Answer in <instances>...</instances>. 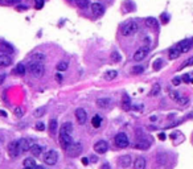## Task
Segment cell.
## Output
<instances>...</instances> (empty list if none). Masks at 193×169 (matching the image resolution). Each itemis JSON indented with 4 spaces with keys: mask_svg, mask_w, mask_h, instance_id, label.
Listing matches in <instances>:
<instances>
[{
    "mask_svg": "<svg viewBox=\"0 0 193 169\" xmlns=\"http://www.w3.org/2000/svg\"><path fill=\"white\" fill-rule=\"evenodd\" d=\"M28 70L35 78H41L45 73V67L41 62H36V61H32L28 65Z\"/></svg>",
    "mask_w": 193,
    "mask_h": 169,
    "instance_id": "obj_1",
    "label": "cell"
},
{
    "mask_svg": "<svg viewBox=\"0 0 193 169\" xmlns=\"http://www.w3.org/2000/svg\"><path fill=\"white\" fill-rule=\"evenodd\" d=\"M139 26H138V23L134 20H130L127 21L126 24H123V26H122V36H124V37H128V36H134L138 32Z\"/></svg>",
    "mask_w": 193,
    "mask_h": 169,
    "instance_id": "obj_2",
    "label": "cell"
},
{
    "mask_svg": "<svg viewBox=\"0 0 193 169\" xmlns=\"http://www.w3.org/2000/svg\"><path fill=\"white\" fill-rule=\"evenodd\" d=\"M43 160H44V163H45L46 165H54V164L58 161V153H57V151H54V149H50V151H48L45 155H44Z\"/></svg>",
    "mask_w": 193,
    "mask_h": 169,
    "instance_id": "obj_3",
    "label": "cell"
},
{
    "mask_svg": "<svg viewBox=\"0 0 193 169\" xmlns=\"http://www.w3.org/2000/svg\"><path fill=\"white\" fill-rule=\"evenodd\" d=\"M114 143H115V145L118 148H126V147H128L130 141H128V138H127L126 134L119 132V134H116L115 138H114Z\"/></svg>",
    "mask_w": 193,
    "mask_h": 169,
    "instance_id": "obj_4",
    "label": "cell"
},
{
    "mask_svg": "<svg viewBox=\"0 0 193 169\" xmlns=\"http://www.w3.org/2000/svg\"><path fill=\"white\" fill-rule=\"evenodd\" d=\"M82 149H84V147H82L81 143H72L66 148V152H68V155L72 156V157H77L78 155L82 153Z\"/></svg>",
    "mask_w": 193,
    "mask_h": 169,
    "instance_id": "obj_5",
    "label": "cell"
},
{
    "mask_svg": "<svg viewBox=\"0 0 193 169\" xmlns=\"http://www.w3.org/2000/svg\"><path fill=\"white\" fill-rule=\"evenodd\" d=\"M148 53H150V48H148V45L141 46V48H139L138 50L135 52V54H134V61L140 62V61H143L144 58L147 57Z\"/></svg>",
    "mask_w": 193,
    "mask_h": 169,
    "instance_id": "obj_6",
    "label": "cell"
},
{
    "mask_svg": "<svg viewBox=\"0 0 193 169\" xmlns=\"http://www.w3.org/2000/svg\"><path fill=\"white\" fill-rule=\"evenodd\" d=\"M7 151H8V155H9V157H11V159L17 157L19 153H20V149H19V141L17 140L11 141V143L8 144Z\"/></svg>",
    "mask_w": 193,
    "mask_h": 169,
    "instance_id": "obj_7",
    "label": "cell"
},
{
    "mask_svg": "<svg viewBox=\"0 0 193 169\" xmlns=\"http://www.w3.org/2000/svg\"><path fill=\"white\" fill-rule=\"evenodd\" d=\"M72 143H73L72 135L65 134V132H60V144H61V147H62V148L66 149Z\"/></svg>",
    "mask_w": 193,
    "mask_h": 169,
    "instance_id": "obj_8",
    "label": "cell"
},
{
    "mask_svg": "<svg viewBox=\"0 0 193 169\" xmlns=\"http://www.w3.org/2000/svg\"><path fill=\"white\" fill-rule=\"evenodd\" d=\"M94 151L97 152V153H99V155L106 153V152L109 151V144H107V141H105V140L97 141V143L94 144Z\"/></svg>",
    "mask_w": 193,
    "mask_h": 169,
    "instance_id": "obj_9",
    "label": "cell"
},
{
    "mask_svg": "<svg viewBox=\"0 0 193 169\" xmlns=\"http://www.w3.org/2000/svg\"><path fill=\"white\" fill-rule=\"evenodd\" d=\"M74 115H75V119H77L78 124H85L86 123L87 114H86V111H85L84 108H77L75 112H74Z\"/></svg>",
    "mask_w": 193,
    "mask_h": 169,
    "instance_id": "obj_10",
    "label": "cell"
},
{
    "mask_svg": "<svg viewBox=\"0 0 193 169\" xmlns=\"http://www.w3.org/2000/svg\"><path fill=\"white\" fill-rule=\"evenodd\" d=\"M192 40H183V41H180L179 44H176L177 45V48L180 49V52H181V54L183 53H187V52H189V49L192 48Z\"/></svg>",
    "mask_w": 193,
    "mask_h": 169,
    "instance_id": "obj_11",
    "label": "cell"
},
{
    "mask_svg": "<svg viewBox=\"0 0 193 169\" xmlns=\"http://www.w3.org/2000/svg\"><path fill=\"white\" fill-rule=\"evenodd\" d=\"M131 163H132V157L130 155H124V156H121L118 159V165L122 166V168H128L131 166Z\"/></svg>",
    "mask_w": 193,
    "mask_h": 169,
    "instance_id": "obj_12",
    "label": "cell"
},
{
    "mask_svg": "<svg viewBox=\"0 0 193 169\" xmlns=\"http://www.w3.org/2000/svg\"><path fill=\"white\" fill-rule=\"evenodd\" d=\"M17 141H19V149H20V153L21 152H28L29 149H31V147L33 145L29 139H20V140H17Z\"/></svg>",
    "mask_w": 193,
    "mask_h": 169,
    "instance_id": "obj_13",
    "label": "cell"
},
{
    "mask_svg": "<svg viewBox=\"0 0 193 169\" xmlns=\"http://www.w3.org/2000/svg\"><path fill=\"white\" fill-rule=\"evenodd\" d=\"M105 11L103 6H102L101 3H93L91 4V12L93 15H95V16H99V15H102Z\"/></svg>",
    "mask_w": 193,
    "mask_h": 169,
    "instance_id": "obj_14",
    "label": "cell"
},
{
    "mask_svg": "<svg viewBox=\"0 0 193 169\" xmlns=\"http://www.w3.org/2000/svg\"><path fill=\"white\" fill-rule=\"evenodd\" d=\"M146 165H147V161H146L144 157H141V156L136 157L135 163H134V168L135 169H146Z\"/></svg>",
    "mask_w": 193,
    "mask_h": 169,
    "instance_id": "obj_15",
    "label": "cell"
},
{
    "mask_svg": "<svg viewBox=\"0 0 193 169\" xmlns=\"http://www.w3.org/2000/svg\"><path fill=\"white\" fill-rule=\"evenodd\" d=\"M110 104H111V99L110 98H99V99H97V106L99 108H107Z\"/></svg>",
    "mask_w": 193,
    "mask_h": 169,
    "instance_id": "obj_16",
    "label": "cell"
},
{
    "mask_svg": "<svg viewBox=\"0 0 193 169\" xmlns=\"http://www.w3.org/2000/svg\"><path fill=\"white\" fill-rule=\"evenodd\" d=\"M181 56V52H180V49L177 48V45L172 46L169 49V60H177V58Z\"/></svg>",
    "mask_w": 193,
    "mask_h": 169,
    "instance_id": "obj_17",
    "label": "cell"
},
{
    "mask_svg": "<svg viewBox=\"0 0 193 169\" xmlns=\"http://www.w3.org/2000/svg\"><path fill=\"white\" fill-rule=\"evenodd\" d=\"M122 108H123L124 111L131 110V99L128 95H123V98H122Z\"/></svg>",
    "mask_w": 193,
    "mask_h": 169,
    "instance_id": "obj_18",
    "label": "cell"
},
{
    "mask_svg": "<svg viewBox=\"0 0 193 169\" xmlns=\"http://www.w3.org/2000/svg\"><path fill=\"white\" fill-rule=\"evenodd\" d=\"M12 63V60L7 54H0V67H7Z\"/></svg>",
    "mask_w": 193,
    "mask_h": 169,
    "instance_id": "obj_19",
    "label": "cell"
},
{
    "mask_svg": "<svg viewBox=\"0 0 193 169\" xmlns=\"http://www.w3.org/2000/svg\"><path fill=\"white\" fill-rule=\"evenodd\" d=\"M60 132H65V134L72 135V132H73V124L70 123V122H68V123H63L62 126L60 127Z\"/></svg>",
    "mask_w": 193,
    "mask_h": 169,
    "instance_id": "obj_20",
    "label": "cell"
},
{
    "mask_svg": "<svg viewBox=\"0 0 193 169\" xmlns=\"http://www.w3.org/2000/svg\"><path fill=\"white\" fill-rule=\"evenodd\" d=\"M29 151H31V153L35 156V157H37V156L41 155V152H43V147L38 145V144H33V145L31 147V149H29Z\"/></svg>",
    "mask_w": 193,
    "mask_h": 169,
    "instance_id": "obj_21",
    "label": "cell"
},
{
    "mask_svg": "<svg viewBox=\"0 0 193 169\" xmlns=\"http://www.w3.org/2000/svg\"><path fill=\"white\" fill-rule=\"evenodd\" d=\"M23 165H24V168H29V169H35L36 166V160L35 159H31V157H28V159H25V160L23 161Z\"/></svg>",
    "mask_w": 193,
    "mask_h": 169,
    "instance_id": "obj_22",
    "label": "cell"
},
{
    "mask_svg": "<svg viewBox=\"0 0 193 169\" xmlns=\"http://www.w3.org/2000/svg\"><path fill=\"white\" fill-rule=\"evenodd\" d=\"M0 52L1 53H13V48L7 42H0Z\"/></svg>",
    "mask_w": 193,
    "mask_h": 169,
    "instance_id": "obj_23",
    "label": "cell"
},
{
    "mask_svg": "<svg viewBox=\"0 0 193 169\" xmlns=\"http://www.w3.org/2000/svg\"><path fill=\"white\" fill-rule=\"evenodd\" d=\"M144 23H146V25H147L148 28H153V29L157 28V20H156L155 17H147Z\"/></svg>",
    "mask_w": 193,
    "mask_h": 169,
    "instance_id": "obj_24",
    "label": "cell"
},
{
    "mask_svg": "<svg viewBox=\"0 0 193 169\" xmlns=\"http://www.w3.org/2000/svg\"><path fill=\"white\" fill-rule=\"evenodd\" d=\"M26 72V67L24 63H19L17 66H16V69L13 70V74H17V75H24Z\"/></svg>",
    "mask_w": 193,
    "mask_h": 169,
    "instance_id": "obj_25",
    "label": "cell"
},
{
    "mask_svg": "<svg viewBox=\"0 0 193 169\" xmlns=\"http://www.w3.org/2000/svg\"><path fill=\"white\" fill-rule=\"evenodd\" d=\"M102 124V118L99 116V115H94L91 119V126L94 127V128H99Z\"/></svg>",
    "mask_w": 193,
    "mask_h": 169,
    "instance_id": "obj_26",
    "label": "cell"
},
{
    "mask_svg": "<svg viewBox=\"0 0 193 169\" xmlns=\"http://www.w3.org/2000/svg\"><path fill=\"white\" fill-rule=\"evenodd\" d=\"M31 60L32 61H36V62H43L44 60H45V54L44 53H33V54L31 56Z\"/></svg>",
    "mask_w": 193,
    "mask_h": 169,
    "instance_id": "obj_27",
    "label": "cell"
},
{
    "mask_svg": "<svg viewBox=\"0 0 193 169\" xmlns=\"http://www.w3.org/2000/svg\"><path fill=\"white\" fill-rule=\"evenodd\" d=\"M160 90H162L160 85H159V83H155V85L152 86V89H151V91H150V97H156V95H159Z\"/></svg>",
    "mask_w": 193,
    "mask_h": 169,
    "instance_id": "obj_28",
    "label": "cell"
},
{
    "mask_svg": "<svg viewBox=\"0 0 193 169\" xmlns=\"http://www.w3.org/2000/svg\"><path fill=\"white\" fill-rule=\"evenodd\" d=\"M57 127H58L57 120H56V119H50V122H49V131H50V134L54 135L56 131H57Z\"/></svg>",
    "mask_w": 193,
    "mask_h": 169,
    "instance_id": "obj_29",
    "label": "cell"
},
{
    "mask_svg": "<svg viewBox=\"0 0 193 169\" xmlns=\"http://www.w3.org/2000/svg\"><path fill=\"white\" fill-rule=\"evenodd\" d=\"M45 111H46V107H38V108H36L35 111H33V116L35 118H41V116H44V114H45Z\"/></svg>",
    "mask_w": 193,
    "mask_h": 169,
    "instance_id": "obj_30",
    "label": "cell"
},
{
    "mask_svg": "<svg viewBox=\"0 0 193 169\" xmlns=\"http://www.w3.org/2000/svg\"><path fill=\"white\" fill-rule=\"evenodd\" d=\"M116 77H118V72H116V70H109V72L106 73V75H105V78H106L107 81H112Z\"/></svg>",
    "mask_w": 193,
    "mask_h": 169,
    "instance_id": "obj_31",
    "label": "cell"
},
{
    "mask_svg": "<svg viewBox=\"0 0 193 169\" xmlns=\"http://www.w3.org/2000/svg\"><path fill=\"white\" fill-rule=\"evenodd\" d=\"M144 72V67L141 65H135L132 66V69H131V73L132 74H141Z\"/></svg>",
    "mask_w": 193,
    "mask_h": 169,
    "instance_id": "obj_32",
    "label": "cell"
},
{
    "mask_svg": "<svg viewBox=\"0 0 193 169\" xmlns=\"http://www.w3.org/2000/svg\"><path fill=\"white\" fill-rule=\"evenodd\" d=\"M68 67H69V63L65 62V61H61L60 63H57V70L58 72H65Z\"/></svg>",
    "mask_w": 193,
    "mask_h": 169,
    "instance_id": "obj_33",
    "label": "cell"
},
{
    "mask_svg": "<svg viewBox=\"0 0 193 169\" xmlns=\"http://www.w3.org/2000/svg\"><path fill=\"white\" fill-rule=\"evenodd\" d=\"M111 61L112 62H121L122 61V56L118 52H112L111 53Z\"/></svg>",
    "mask_w": 193,
    "mask_h": 169,
    "instance_id": "obj_34",
    "label": "cell"
},
{
    "mask_svg": "<svg viewBox=\"0 0 193 169\" xmlns=\"http://www.w3.org/2000/svg\"><path fill=\"white\" fill-rule=\"evenodd\" d=\"M162 66H163V60H162V58H157V60L153 62V69H155L156 72H159V70L162 69Z\"/></svg>",
    "mask_w": 193,
    "mask_h": 169,
    "instance_id": "obj_35",
    "label": "cell"
},
{
    "mask_svg": "<svg viewBox=\"0 0 193 169\" xmlns=\"http://www.w3.org/2000/svg\"><path fill=\"white\" fill-rule=\"evenodd\" d=\"M77 6L79 8H87L89 7V0H77Z\"/></svg>",
    "mask_w": 193,
    "mask_h": 169,
    "instance_id": "obj_36",
    "label": "cell"
},
{
    "mask_svg": "<svg viewBox=\"0 0 193 169\" xmlns=\"http://www.w3.org/2000/svg\"><path fill=\"white\" fill-rule=\"evenodd\" d=\"M136 149H148V147H150V144L146 143V141H141V143H138L136 144Z\"/></svg>",
    "mask_w": 193,
    "mask_h": 169,
    "instance_id": "obj_37",
    "label": "cell"
},
{
    "mask_svg": "<svg viewBox=\"0 0 193 169\" xmlns=\"http://www.w3.org/2000/svg\"><path fill=\"white\" fill-rule=\"evenodd\" d=\"M179 104H181V106H184V104H188V102H189V99H188L187 97H180L179 99L176 100Z\"/></svg>",
    "mask_w": 193,
    "mask_h": 169,
    "instance_id": "obj_38",
    "label": "cell"
},
{
    "mask_svg": "<svg viewBox=\"0 0 193 169\" xmlns=\"http://www.w3.org/2000/svg\"><path fill=\"white\" fill-rule=\"evenodd\" d=\"M190 65H193V57H190V58H188L187 61H184V63L180 66V69H184V67H187V66H190Z\"/></svg>",
    "mask_w": 193,
    "mask_h": 169,
    "instance_id": "obj_39",
    "label": "cell"
},
{
    "mask_svg": "<svg viewBox=\"0 0 193 169\" xmlns=\"http://www.w3.org/2000/svg\"><path fill=\"white\" fill-rule=\"evenodd\" d=\"M44 3H45V0H35V8L41 9L44 7Z\"/></svg>",
    "mask_w": 193,
    "mask_h": 169,
    "instance_id": "obj_40",
    "label": "cell"
},
{
    "mask_svg": "<svg viewBox=\"0 0 193 169\" xmlns=\"http://www.w3.org/2000/svg\"><path fill=\"white\" fill-rule=\"evenodd\" d=\"M15 115H16V116L17 118H21L24 115V111H23V108H20V107H16V108H15Z\"/></svg>",
    "mask_w": 193,
    "mask_h": 169,
    "instance_id": "obj_41",
    "label": "cell"
},
{
    "mask_svg": "<svg viewBox=\"0 0 193 169\" xmlns=\"http://www.w3.org/2000/svg\"><path fill=\"white\" fill-rule=\"evenodd\" d=\"M169 97L172 98V99L177 100V99H179V98H180V94H179V92H177V91H171V92H169Z\"/></svg>",
    "mask_w": 193,
    "mask_h": 169,
    "instance_id": "obj_42",
    "label": "cell"
},
{
    "mask_svg": "<svg viewBox=\"0 0 193 169\" xmlns=\"http://www.w3.org/2000/svg\"><path fill=\"white\" fill-rule=\"evenodd\" d=\"M35 128L37 129V131H44V129H45V124H44V123H37Z\"/></svg>",
    "mask_w": 193,
    "mask_h": 169,
    "instance_id": "obj_43",
    "label": "cell"
},
{
    "mask_svg": "<svg viewBox=\"0 0 193 169\" xmlns=\"http://www.w3.org/2000/svg\"><path fill=\"white\" fill-rule=\"evenodd\" d=\"M26 9H28L26 6H17L16 7V11H19V12H24V11H26Z\"/></svg>",
    "mask_w": 193,
    "mask_h": 169,
    "instance_id": "obj_44",
    "label": "cell"
},
{
    "mask_svg": "<svg viewBox=\"0 0 193 169\" xmlns=\"http://www.w3.org/2000/svg\"><path fill=\"white\" fill-rule=\"evenodd\" d=\"M180 82H181V79H180L179 77L173 78V81H172V83H173V85H175V86H179V85H180Z\"/></svg>",
    "mask_w": 193,
    "mask_h": 169,
    "instance_id": "obj_45",
    "label": "cell"
},
{
    "mask_svg": "<svg viewBox=\"0 0 193 169\" xmlns=\"http://www.w3.org/2000/svg\"><path fill=\"white\" fill-rule=\"evenodd\" d=\"M101 169H111V166H110V164H109V163H105V164H102Z\"/></svg>",
    "mask_w": 193,
    "mask_h": 169,
    "instance_id": "obj_46",
    "label": "cell"
},
{
    "mask_svg": "<svg viewBox=\"0 0 193 169\" xmlns=\"http://www.w3.org/2000/svg\"><path fill=\"white\" fill-rule=\"evenodd\" d=\"M7 4H16V3H20V0H6Z\"/></svg>",
    "mask_w": 193,
    "mask_h": 169,
    "instance_id": "obj_47",
    "label": "cell"
},
{
    "mask_svg": "<svg viewBox=\"0 0 193 169\" xmlns=\"http://www.w3.org/2000/svg\"><path fill=\"white\" fill-rule=\"evenodd\" d=\"M183 81H184V82H189V81H190L189 74H184V77H183Z\"/></svg>",
    "mask_w": 193,
    "mask_h": 169,
    "instance_id": "obj_48",
    "label": "cell"
},
{
    "mask_svg": "<svg viewBox=\"0 0 193 169\" xmlns=\"http://www.w3.org/2000/svg\"><path fill=\"white\" fill-rule=\"evenodd\" d=\"M82 164H84V165H87V164H89V159L84 157V159H82Z\"/></svg>",
    "mask_w": 193,
    "mask_h": 169,
    "instance_id": "obj_49",
    "label": "cell"
},
{
    "mask_svg": "<svg viewBox=\"0 0 193 169\" xmlns=\"http://www.w3.org/2000/svg\"><path fill=\"white\" fill-rule=\"evenodd\" d=\"M56 79H57L58 82H61V81H62V75H61V74H56Z\"/></svg>",
    "mask_w": 193,
    "mask_h": 169,
    "instance_id": "obj_50",
    "label": "cell"
},
{
    "mask_svg": "<svg viewBox=\"0 0 193 169\" xmlns=\"http://www.w3.org/2000/svg\"><path fill=\"white\" fill-rule=\"evenodd\" d=\"M162 19L164 20V23H167V21H168V16H167V15H162Z\"/></svg>",
    "mask_w": 193,
    "mask_h": 169,
    "instance_id": "obj_51",
    "label": "cell"
},
{
    "mask_svg": "<svg viewBox=\"0 0 193 169\" xmlns=\"http://www.w3.org/2000/svg\"><path fill=\"white\" fill-rule=\"evenodd\" d=\"M159 139H160V140H164V139H165V135H164V134H160V135H159Z\"/></svg>",
    "mask_w": 193,
    "mask_h": 169,
    "instance_id": "obj_52",
    "label": "cell"
},
{
    "mask_svg": "<svg viewBox=\"0 0 193 169\" xmlns=\"http://www.w3.org/2000/svg\"><path fill=\"white\" fill-rule=\"evenodd\" d=\"M4 78H6V74H1V75H0V83L4 81Z\"/></svg>",
    "mask_w": 193,
    "mask_h": 169,
    "instance_id": "obj_53",
    "label": "cell"
},
{
    "mask_svg": "<svg viewBox=\"0 0 193 169\" xmlns=\"http://www.w3.org/2000/svg\"><path fill=\"white\" fill-rule=\"evenodd\" d=\"M0 115H3V116H7V112H6V111H1V110H0Z\"/></svg>",
    "mask_w": 193,
    "mask_h": 169,
    "instance_id": "obj_54",
    "label": "cell"
},
{
    "mask_svg": "<svg viewBox=\"0 0 193 169\" xmlns=\"http://www.w3.org/2000/svg\"><path fill=\"white\" fill-rule=\"evenodd\" d=\"M35 169H45V168H44V166H41V165H37Z\"/></svg>",
    "mask_w": 193,
    "mask_h": 169,
    "instance_id": "obj_55",
    "label": "cell"
},
{
    "mask_svg": "<svg viewBox=\"0 0 193 169\" xmlns=\"http://www.w3.org/2000/svg\"><path fill=\"white\" fill-rule=\"evenodd\" d=\"M156 120V116H151V122H155Z\"/></svg>",
    "mask_w": 193,
    "mask_h": 169,
    "instance_id": "obj_56",
    "label": "cell"
},
{
    "mask_svg": "<svg viewBox=\"0 0 193 169\" xmlns=\"http://www.w3.org/2000/svg\"><path fill=\"white\" fill-rule=\"evenodd\" d=\"M189 82H190V83H193V78H192V79H190V81H189Z\"/></svg>",
    "mask_w": 193,
    "mask_h": 169,
    "instance_id": "obj_57",
    "label": "cell"
},
{
    "mask_svg": "<svg viewBox=\"0 0 193 169\" xmlns=\"http://www.w3.org/2000/svg\"><path fill=\"white\" fill-rule=\"evenodd\" d=\"M24 169H29V168H24Z\"/></svg>",
    "mask_w": 193,
    "mask_h": 169,
    "instance_id": "obj_58",
    "label": "cell"
},
{
    "mask_svg": "<svg viewBox=\"0 0 193 169\" xmlns=\"http://www.w3.org/2000/svg\"><path fill=\"white\" fill-rule=\"evenodd\" d=\"M192 41H193V40H192Z\"/></svg>",
    "mask_w": 193,
    "mask_h": 169,
    "instance_id": "obj_59",
    "label": "cell"
}]
</instances>
